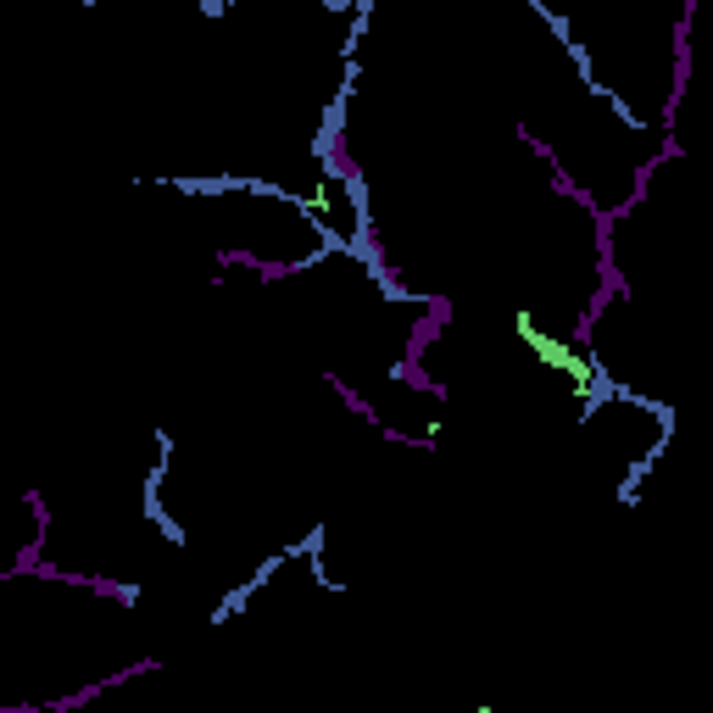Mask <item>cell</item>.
<instances>
[{
	"instance_id": "1",
	"label": "cell",
	"mask_w": 713,
	"mask_h": 713,
	"mask_svg": "<svg viewBox=\"0 0 713 713\" xmlns=\"http://www.w3.org/2000/svg\"><path fill=\"white\" fill-rule=\"evenodd\" d=\"M513 335H519L524 346L535 351V363H541V368H558V374L569 379L574 390H580L585 413L608 402V390H613V385H608V374L597 368V357H585L580 346H569V340H558V335H546V329L535 324L530 312H513Z\"/></svg>"
},
{
	"instance_id": "2",
	"label": "cell",
	"mask_w": 713,
	"mask_h": 713,
	"mask_svg": "<svg viewBox=\"0 0 713 713\" xmlns=\"http://www.w3.org/2000/svg\"><path fill=\"white\" fill-rule=\"evenodd\" d=\"M474 713H496V708H474Z\"/></svg>"
}]
</instances>
